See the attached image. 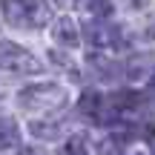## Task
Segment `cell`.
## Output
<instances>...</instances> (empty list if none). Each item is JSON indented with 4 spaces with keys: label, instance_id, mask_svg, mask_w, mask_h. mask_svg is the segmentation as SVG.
I'll list each match as a JSON object with an SVG mask.
<instances>
[{
    "label": "cell",
    "instance_id": "8fae6325",
    "mask_svg": "<svg viewBox=\"0 0 155 155\" xmlns=\"http://www.w3.org/2000/svg\"><path fill=\"white\" fill-rule=\"evenodd\" d=\"M63 155H86V138L83 135H72L63 147Z\"/></svg>",
    "mask_w": 155,
    "mask_h": 155
},
{
    "label": "cell",
    "instance_id": "7c38bea8",
    "mask_svg": "<svg viewBox=\"0 0 155 155\" xmlns=\"http://www.w3.org/2000/svg\"><path fill=\"white\" fill-rule=\"evenodd\" d=\"M17 155H46L43 150H38V147H26V150H20Z\"/></svg>",
    "mask_w": 155,
    "mask_h": 155
},
{
    "label": "cell",
    "instance_id": "52a82bcc",
    "mask_svg": "<svg viewBox=\"0 0 155 155\" xmlns=\"http://www.w3.org/2000/svg\"><path fill=\"white\" fill-rule=\"evenodd\" d=\"M101 106H104V95L95 92V89H86V92L81 95V112L89 118H98L101 115Z\"/></svg>",
    "mask_w": 155,
    "mask_h": 155
},
{
    "label": "cell",
    "instance_id": "3957f363",
    "mask_svg": "<svg viewBox=\"0 0 155 155\" xmlns=\"http://www.w3.org/2000/svg\"><path fill=\"white\" fill-rule=\"evenodd\" d=\"M86 40L95 49H115L121 43V32L112 23H89L86 26Z\"/></svg>",
    "mask_w": 155,
    "mask_h": 155
},
{
    "label": "cell",
    "instance_id": "4fadbf2b",
    "mask_svg": "<svg viewBox=\"0 0 155 155\" xmlns=\"http://www.w3.org/2000/svg\"><path fill=\"white\" fill-rule=\"evenodd\" d=\"M58 3H72V0H58Z\"/></svg>",
    "mask_w": 155,
    "mask_h": 155
},
{
    "label": "cell",
    "instance_id": "5bb4252c",
    "mask_svg": "<svg viewBox=\"0 0 155 155\" xmlns=\"http://www.w3.org/2000/svg\"><path fill=\"white\" fill-rule=\"evenodd\" d=\"M152 89H155V78H152Z\"/></svg>",
    "mask_w": 155,
    "mask_h": 155
},
{
    "label": "cell",
    "instance_id": "30bf717a",
    "mask_svg": "<svg viewBox=\"0 0 155 155\" xmlns=\"http://www.w3.org/2000/svg\"><path fill=\"white\" fill-rule=\"evenodd\" d=\"M81 6H86V12L95 15V17H109L112 15V0H81Z\"/></svg>",
    "mask_w": 155,
    "mask_h": 155
},
{
    "label": "cell",
    "instance_id": "ba28073f",
    "mask_svg": "<svg viewBox=\"0 0 155 155\" xmlns=\"http://www.w3.org/2000/svg\"><path fill=\"white\" fill-rule=\"evenodd\" d=\"M17 138H20V132H17V124L15 121H0V150H9V147L17 144Z\"/></svg>",
    "mask_w": 155,
    "mask_h": 155
},
{
    "label": "cell",
    "instance_id": "9c48e42d",
    "mask_svg": "<svg viewBox=\"0 0 155 155\" xmlns=\"http://www.w3.org/2000/svg\"><path fill=\"white\" fill-rule=\"evenodd\" d=\"M29 129H32V135H35V138H46V141H55V138H61V132H63V127H61V124H32V127H29Z\"/></svg>",
    "mask_w": 155,
    "mask_h": 155
},
{
    "label": "cell",
    "instance_id": "277c9868",
    "mask_svg": "<svg viewBox=\"0 0 155 155\" xmlns=\"http://www.w3.org/2000/svg\"><path fill=\"white\" fill-rule=\"evenodd\" d=\"M52 35H55V40L61 46H66V49H75V46L81 43V32H78V23L72 17H61V20L55 23V29H52Z\"/></svg>",
    "mask_w": 155,
    "mask_h": 155
},
{
    "label": "cell",
    "instance_id": "5b68a950",
    "mask_svg": "<svg viewBox=\"0 0 155 155\" xmlns=\"http://www.w3.org/2000/svg\"><path fill=\"white\" fill-rule=\"evenodd\" d=\"M0 9L9 26L17 29H29V17H26V3L23 0H0Z\"/></svg>",
    "mask_w": 155,
    "mask_h": 155
},
{
    "label": "cell",
    "instance_id": "6da1fadb",
    "mask_svg": "<svg viewBox=\"0 0 155 155\" xmlns=\"http://www.w3.org/2000/svg\"><path fill=\"white\" fill-rule=\"evenodd\" d=\"M69 101L66 89L58 86V83H32L20 92V106L29 112H58L63 109Z\"/></svg>",
    "mask_w": 155,
    "mask_h": 155
},
{
    "label": "cell",
    "instance_id": "9a60e30c",
    "mask_svg": "<svg viewBox=\"0 0 155 155\" xmlns=\"http://www.w3.org/2000/svg\"><path fill=\"white\" fill-rule=\"evenodd\" d=\"M138 155H144V152H138Z\"/></svg>",
    "mask_w": 155,
    "mask_h": 155
},
{
    "label": "cell",
    "instance_id": "7a4b0ae2",
    "mask_svg": "<svg viewBox=\"0 0 155 155\" xmlns=\"http://www.w3.org/2000/svg\"><path fill=\"white\" fill-rule=\"evenodd\" d=\"M0 69H9L17 75H35L40 72V61L23 46L12 43V40H0Z\"/></svg>",
    "mask_w": 155,
    "mask_h": 155
},
{
    "label": "cell",
    "instance_id": "8992f818",
    "mask_svg": "<svg viewBox=\"0 0 155 155\" xmlns=\"http://www.w3.org/2000/svg\"><path fill=\"white\" fill-rule=\"evenodd\" d=\"M26 3V17H29V29L32 26H46L52 20V9L46 0H23Z\"/></svg>",
    "mask_w": 155,
    "mask_h": 155
}]
</instances>
